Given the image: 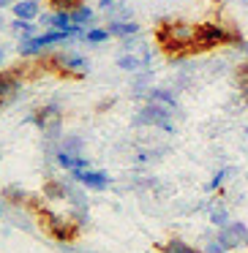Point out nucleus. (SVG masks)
Segmentation results:
<instances>
[{
	"label": "nucleus",
	"instance_id": "20",
	"mask_svg": "<svg viewBox=\"0 0 248 253\" xmlns=\"http://www.w3.org/2000/svg\"><path fill=\"white\" fill-rule=\"evenodd\" d=\"M71 22L74 25H79V28H85V30H90V28H96V11L88 6V3H82V6H77L71 11Z\"/></svg>",
	"mask_w": 248,
	"mask_h": 253
},
{
	"label": "nucleus",
	"instance_id": "21",
	"mask_svg": "<svg viewBox=\"0 0 248 253\" xmlns=\"http://www.w3.org/2000/svg\"><path fill=\"white\" fill-rule=\"evenodd\" d=\"M117 68H120V71H126V74L148 71V68H145V63H142V57L134 55V52H123V55L117 57Z\"/></svg>",
	"mask_w": 248,
	"mask_h": 253
},
{
	"label": "nucleus",
	"instance_id": "22",
	"mask_svg": "<svg viewBox=\"0 0 248 253\" xmlns=\"http://www.w3.org/2000/svg\"><path fill=\"white\" fill-rule=\"evenodd\" d=\"M235 84L240 93V104H248V63L235 68Z\"/></svg>",
	"mask_w": 248,
	"mask_h": 253
},
{
	"label": "nucleus",
	"instance_id": "14",
	"mask_svg": "<svg viewBox=\"0 0 248 253\" xmlns=\"http://www.w3.org/2000/svg\"><path fill=\"white\" fill-rule=\"evenodd\" d=\"M8 33H11L17 41H25V39L39 36V25L28 22V19H11V22H8Z\"/></svg>",
	"mask_w": 248,
	"mask_h": 253
},
{
	"label": "nucleus",
	"instance_id": "35",
	"mask_svg": "<svg viewBox=\"0 0 248 253\" xmlns=\"http://www.w3.org/2000/svg\"><path fill=\"white\" fill-rule=\"evenodd\" d=\"M246 139H248V128H246Z\"/></svg>",
	"mask_w": 248,
	"mask_h": 253
},
{
	"label": "nucleus",
	"instance_id": "8",
	"mask_svg": "<svg viewBox=\"0 0 248 253\" xmlns=\"http://www.w3.org/2000/svg\"><path fill=\"white\" fill-rule=\"evenodd\" d=\"M215 240H218L226 251H235V248H248V226L240 223V220H232L229 226L218 229Z\"/></svg>",
	"mask_w": 248,
	"mask_h": 253
},
{
	"label": "nucleus",
	"instance_id": "2",
	"mask_svg": "<svg viewBox=\"0 0 248 253\" xmlns=\"http://www.w3.org/2000/svg\"><path fill=\"white\" fill-rule=\"evenodd\" d=\"M215 46H243V36L229 22H202L197 25V39H194L191 55H202Z\"/></svg>",
	"mask_w": 248,
	"mask_h": 253
},
{
	"label": "nucleus",
	"instance_id": "31",
	"mask_svg": "<svg viewBox=\"0 0 248 253\" xmlns=\"http://www.w3.org/2000/svg\"><path fill=\"white\" fill-rule=\"evenodd\" d=\"M112 104H115V98H106V101H101V104H99V112H106V106H112Z\"/></svg>",
	"mask_w": 248,
	"mask_h": 253
},
{
	"label": "nucleus",
	"instance_id": "5",
	"mask_svg": "<svg viewBox=\"0 0 248 253\" xmlns=\"http://www.w3.org/2000/svg\"><path fill=\"white\" fill-rule=\"evenodd\" d=\"M41 60L68 79H82L85 74H90V60L85 55H79V52H52L47 57L41 55Z\"/></svg>",
	"mask_w": 248,
	"mask_h": 253
},
{
	"label": "nucleus",
	"instance_id": "6",
	"mask_svg": "<svg viewBox=\"0 0 248 253\" xmlns=\"http://www.w3.org/2000/svg\"><path fill=\"white\" fill-rule=\"evenodd\" d=\"M172 112L161 109L155 104L145 101L137 112H134V126H145V128H161L164 133H175V123H172Z\"/></svg>",
	"mask_w": 248,
	"mask_h": 253
},
{
	"label": "nucleus",
	"instance_id": "26",
	"mask_svg": "<svg viewBox=\"0 0 248 253\" xmlns=\"http://www.w3.org/2000/svg\"><path fill=\"white\" fill-rule=\"evenodd\" d=\"M57 150H66V153H82L85 150V139L79 133H68L57 142Z\"/></svg>",
	"mask_w": 248,
	"mask_h": 253
},
{
	"label": "nucleus",
	"instance_id": "25",
	"mask_svg": "<svg viewBox=\"0 0 248 253\" xmlns=\"http://www.w3.org/2000/svg\"><path fill=\"white\" fill-rule=\"evenodd\" d=\"M106 19H109V22H126V19H134V11H131V6L123 3V0H117L115 6L106 11Z\"/></svg>",
	"mask_w": 248,
	"mask_h": 253
},
{
	"label": "nucleus",
	"instance_id": "17",
	"mask_svg": "<svg viewBox=\"0 0 248 253\" xmlns=\"http://www.w3.org/2000/svg\"><path fill=\"white\" fill-rule=\"evenodd\" d=\"M161 253H202L199 248H194L191 242H186L183 237H169L166 242H161L158 245Z\"/></svg>",
	"mask_w": 248,
	"mask_h": 253
},
{
	"label": "nucleus",
	"instance_id": "24",
	"mask_svg": "<svg viewBox=\"0 0 248 253\" xmlns=\"http://www.w3.org/2000/svg\"><path fill=\"white\" fill-rule=\"evenodd\" d=\"M235 171H237V169H235V166H221V169H218V171H215V174H213V177H210V182H207V191H210V193H215V191H221V188H224V182H226V180H229V177H232V174H235Z\"/></svg>",
	"mask_w": 248,
	"mask_h": 253
},
{
	"label": "nucleus",
	"instance_id": "28",
	"mask_svg": "<svg viewBox=\"0 0 248 253\" xmlns=\"http://www.w3.org/2000/svg\"><path fill=\"white\" fill-rule=\"evenodd\" d=\"M202 253H229V251H226V248H224V245H221V242H218V240H210V242H207V245H204V248H202Z\"/></svg>",
	"mask_w": 248,
	"mask_h": 253
},
{
	"label": "nucleus",
	"instance_id": "3",
	"mask_svg": "<svg viewBox=\"0 0 248 253\" xmlns=\"http://www.w3.org/2000/svg\"><path fill=\"white\" fill-rule=\"evenodd\" d=\"M28 207H33V212H36V218H39V223H41V229L47 231V234L52 237V240L57 242V245H66V242H74L79 237V226L74 223L68 215H57V212H52L50 207H44L41 204V199H30V204Z\"/></svg>",
	"mask_w": 248,
	"mask_h": 253
},
{
	"label": "nucleus",
	"instance_id": "10",
	"mask_svg": "<svg viewBox=\"0 0 248 253\" xmlns=\"http://www.w3.org/2000/svg\"><path fill=\"white\" fill-rule=\"evenodd\" d=\"M145 101L161 106V109H166V112H172V115L177 112V95H175V90H169V87H153Z\"/></svg>",
	"mask_w": 248,
	"mask_h": 253
},
{
	"label": "nucleus",
	"instance_id": "1",
	"mask_svg": "<svg viewBox=\"0 0 248 253\" xmlns=\"http://www.w3.org/2000/svg\"><path fill=\"white\" fill-rule=\"evenodd\" d=\"M194 39H197V25L183 22V19H164V22L155 28V41H158V46L177 63L191 55Z\"/></svg>",
	"mask_w": 248,
	"mask_h": 253
},
{
	"label": "nucleus",
	"instance_id": "36",
	"mask_svg": "<svg viewBox=\"0 0 248 253\" xmlns=\"http://www.w3.org/2000/svg\"><path fill=\"white\" fill-rule=\"evenodd\" d=\"M229 253H232V251H229Z\"/></svg>",
	"mask_w": 248,
	"mask_h": 253
},
{
	"label": "nucleus",
	"instance_id": "23",
	"mask_svg": "<svg viewBox=\"0 0 248 253\" xmlns=\"http://www.w3.org/2000/svg\"><path fill=\"white\" fill-rule=\"evenodd\" d=\"M109 39H112V33H109L106 28H90V30H85L82 44H88V46H99V44H106Z\"/></svg>",
	"mask_w": 248,
	"mask_h": 253
},
{
	"label": "nucleus",
	"instance_id": "15",
	"mask_svg": "<svg viewBox=\"0 0 248 253\" xmlns=\"http://www.w3.org/2000/svg\"><path fill=\"white\" fill-rule=\"evenodd\" d=\"M68 182L71 180H47L41 196H44L47 202H60V199L68 196Z\"/></svg>",
	"mask_w": 248,
	"mask_h": 253
},
{
	"label": "nucleus",
	"instance_id": "19",
	"mask_svg": "<svg viewBox=\"0 0 248 253\" xmlns=\"http://www.w3.org/2000/svg\"><path fill=\"white\" fill-rule=\"evenodd\" d=\"M150 79H153L150 68H148V71L134 74V82H131V95H134V98H148V93L153 90V87H150Z\"/></svg>",
	"mask_w": 248,
	"mask_h": 253
},
{
	"label": "nucleus",
	"instance_id": "7",
	"mask_svg": "<svg viewBox=\"0 0 248 253\" xmlns=\"http://www.w3.org/2000/svg\"><path fill=\"white\" fill-rule=\"evenodd\" d=\"M68 174H71V180L79 182L85 191H99L101 193L112 185L109 171H104V169H79V171H68Z\"/></svg>",
	"mask_w": 248,
	"mask_h": 253
},
{
	"label": "nucleus",
	"instance_id": "33",
	"mask_svg": "<svg viewBox=\"0 0 248 253\" xmlns=\"http://www.w3.org/2000/svg\"><path fill=\"white\" fill-rule=\"evenodd\" d=\"M6 30H8V22H6V17L0 14V33H6Z\"/></svg>",
	"mask_w": 248,
	"mask_h": 253
},
{
	"label": "nucleus",
	"instance_id": "30",
	"mask_svg": "<svg viewBox=\"0 0 248 253\" xmlns=\"http://www.w3.org/2000/svg\"><path fill=\"white\" fill-rule=\"evenodd\" d=\"M115 3H117V0H99V11H109Z\"/></svg>",
	"mask_w": 248,
	"mask_h": 253
},
{
	"label": "nucleus",
	"instance_id": "29",
	"mask_svg": "<svg viewBox=\"0 0 248 253\" xmlns=\"http://www.w3.org/2000/svg\"><path fill=\"white\" fill-rule=\"evenodd\" d=\"M6 60H8V46H6V44H0V68L6 66Z\"/></svg>",
	"mask_w": 248,
	"mask_h": 253
},
{
	"label": "nucleus",
	"instance_id": "9",
	"mask_svg": "<svg viewBox=\"0 0 248 253\" xmlns=\"http://www.w3.org/2000/svg\"><path fill=\"white\" fill-rule=\"evenodd\" d=\"M22 93V71L19 68H0V104L14 101Z\"/></svg>",
	"mask_w": 248,
	"mask_h": 253
},
{
	"label": "nucleus",
	"instance_id": "32",
	"mask_svg": "<svg viewBox=\"0 0 248 253\" xmlns=\"http://www.w3.org/2000/svg\"><path fill=\"white\" fill-rule=\"evenodd\" d=\"M14 3H17V0H0V11H3V8H11Z\"/></svg>",
	"mask_w": 248,
	"mask_h": 253
},
{
	"label": "nucleus",
	"instance_id": "18",
	"mask_svg": "<svg viewBox=\"0 0 248 253\" xmlns=\"http://www.w3.org/2000/svg\"><path fill=\"white\" fill-rule=\"evenodd\" d=\"M207 218H210V223L215 226V229H224V226H229L232 220H229V210H226V204L224 202H213L207 207Z\"/></svg>",
	"mask_w": 248,
	"mask_h": 253
},
{
	"label": "nucleus",
	"instance_id": "13",
	"mask_svg": "<svg viewBox=\"0 0 248 253\" xmlns=\"http://www.w3.org/2000/svg\"><path fill=\"white\" fill-rule=\"evenodd\" d=\"M0 199H6L8 207H28L33 196H30L22 185H6L3 191H0Z\"/></svg>",
	"mask_w": 248,
	"mask_h": 253
},
{
	"label": "nucleus",
	"instance_id": "27",
	"mask_svg": "<svg viewBox=\"0 0 248 253\" xmlns=\"http://www.w3.org/2000/svg\"><path fill=\"white\" fill-rule=\"evenodd\" d=\"M52 11H74L77 6H82V0H50Z\"/></svg>",
	"mask_w": 248,
	"mask_h": 253
},
{
	"label": "nucleus",
	"instance_id": "12",
	"mask_svg": "<svg viewBox=\"0 0 248 253\" xmlns=\"http://www.w3.org/2000/svg\"><path fill=\"white\" fill-rule=\"evenodd\" d=\"M11 17L36 22V19L41 17V0H17V3L11 6Z\"/></svg>",
	"mask_w": 248,
	"mask_h": 253
},
{
	"label": "nucleus",
	"instance_id": "4",
	"mask_svg": "<svg viewBox=\"0 0 248 253\" xmlns=\"http://www.w3.org/2000/svg\"><path fill=\"white\" fill-rule=\"evenodd\" d=\"M28 123H33L47 139V147L52 150V155L57 153V142L63 139V109L60 104H44L28 115Z\"/></svg>",
	"mask_w": 248,
	"mask_h": 253
},
{
	"label": "nucleus",
	"instance_id": "11",
	"mask_svg": "<svg viewBox=\"0 0 248 253\" xmlns=\"http://www.w3.org/2000/svg\"><path fill=\"white\" fill-rule=\"evenodd\" d=\"M55 164L66 171H79V169H90V161L82 153H66V150H57L55 153Z\"/></svg>",
	"mask_w": 248,
	"mask_h": 253
},
{
	"label": "nucleus",
	"instance_id": "34",
	"mask_svg": "<svg viewBox=\"0 0 248 253\" xmlns=\"http://www.w3.org/2000/svg\"><path fill=\"white\" fill-rule=\"evenodd\" d=\"M240 49H243V52H246V55H248V41H243V46H240Z\"/></svg>",
	"mask_w": 248,
	"mask_h": 253
},
{
	"label": "nucleus",
	"instance_id": "16",
	"mask_svg": "<svg viewBox=\"0 0 248 253\" xmlns=\"http://www.w3.org/2000/svg\"><path fill=\"white\" fill-rule=\"evenodd\" d=\"M106 30L112 33V39H131V36H139V22L134 19H126V22H109Z\"/></svg>",
	"mask_w": 248,
	"mask_h": 253
}]
</instances>
